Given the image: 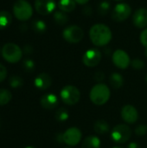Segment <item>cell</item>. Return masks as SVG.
<instances>
[{"label":"cell","instance_id":"6da1fadb","mask_svg":"<svg viewBox=\"0 0 147 148\" xmlns=\"http://www.w3.org/2000/svg\"><path fill=\"white\" fill-rule=\"evenodd\" d=\"M112 31L110 28L103 23H97L92 26L89 30V37L93 44L102 47L110 42L112 40Z\"/></svg>","mask_w":147,"mask_h":148},{"label":"cell","instance_id":"7a4b0ae2","mask_svg":"<svg viewBox=\"0 0 147 148\" xmlns=\"http://www.w3.org/2000/svg\"><path fill=\"white\" fill-rule=\"evenodd\" d=\"M111 96L110 88L104 83H98L95 84L90 90L89 98L91 101L97 105L101 106L106 104Z\"/></svg>","mask_w":147,"mask_h":148},{"label":"cell","instance_id":"3957f363","mask_svg":"<svg viewBox=\"0 0 147 148\" xmlns=\"http://www.w3.org/2000/svg\"><path fill=\"white\" fill-rule=\"evenodd\" d=\"M1 54L6 62L10 63H16L22 59L23 50L18 45L12 42H8L2 48Z\"/></svg>","mask_w":147,"mask_h":148},{"label":"cell","instance_id":"277c9868","mask_svg":"<svg viewBox=\"0 0 147 148\" xmlns=\"http://www.w3.org/2000/svg\"><path fill=\"white\" fill-rule=\"evenodd\" d=\"M13 13L20 21H27L33 15V9L26 0H17L13 5Z\"/></svg>","mask_w":147,"mask_h":148},{"label":"cell","instance_id":"5b68a950","mask_svg":"<svg viewBox=\"0 0 147 148\" xmlns=\"http://www.w3.org/2000/svg\"><path fill=\"white\" fill-rule=\"evenodd\" d=\"M60 95L62 101L66 105L69 106L75 105L81 98L80 90L73 85H67L63 87L61 90Z\"/></svg>","mask_w":147,"mask_h":148},{"label":"cell","instance_id":"8992f818","mask_svg":"<svg viewBox=\"0 0 147 148\" xmlns=\"http://www.w3.org/2000/svg\"><path fill=\"white\" fill-rule=\"evenodd\" d=\"M132 136L131 128L125 124H120L115 126L112 129L111 138L115 143L124 144L127 142Z\"/></svg>","mask_w":147,"mask_h":148},{"label":"cell","instance_id":"52a82bcc","mask_svg":"<svg viewBox=\"0 0 147 148\" xmlns=\"http://www.w3.org/2000/svg\"><path fill=\"white\" fill-rule=\"evenodd\" d=\"M62 36L65 39V41H67L68 42L77 43L82 40L84 36V31L80 26L70 25L63 29Z\"/></svg>","mask_w":147,"mask_h":148},{"label":"cell","instance_id":"ba28073f","mask_svg":"<svg viewBox=\"0 0 147 148\" xmlns=\"http://www.w3.org/2000/svg\"><path fill=\"white\" fill-rule=\"evenodd\" d=\"M132 13L131 6L126 3H120L115 5L112 11V17L116 22H123L127 19Z\"/></svg>","mask_w":147,"mask_h":148},{"label":"cell","instance_id":"9c48e42d","mask_svg":"<svg viewBox=\"0 0 147 148\" xmlns=\"http://www.w3.org/2000/svg\"><path fill=\"white\" fill-rule=\"evenodd\" d=\"M81 137L82 134L79 128L75 127H69L63 133V142L69 147H75L80 143Z\"/></svg>","mask_w":147,"mask_h":148},{"label":"cell","instance_id":"30bf717a","mask_svg":"<svg viewBox=\"0 0 147 148\" xmlns=\"http://www.w3.org/2000/svg\"><path fill=\"white\" fill-rule=\"evenodd\" d=\"M101 53L97 49H90L87 50L82 56V62L87 67H95L101 61Z\"/></svg>","mask_w":147,"mask_h":148},{"label":"cell","instance_id":"8fae6325","mask_svg":"<svg viewBox=\"0 0 147 148\" xmlns=\"http://www.w3.org/2000/svg\"><path fill=\"white\" fill-rule=\"evenodd\" d=\"M112 60L113 64L120 69H127L131 63V60L128 54L122 49L115 50L113 54Z\"/></svg>","mask_w":147,"mask_h":148},{"label":"cell","instance_id":"7c38bea8","mask_svg":"<svg viewBox=\"0 0 147 148\" xmlns=\"http://www.w3.org/2000/svg\"><path fill=\"white\" fill-rule=\"evenodd\" d=\"M55 0H36L35 8L37 13L42 16L49 15L52 13L55 9Z\"/></svg>","mask_w":147,"mask_h":148},{"label":"cell","instance_id":"4fadbf2b","mask_svg":"<svg viewBox=\"0 0 147 148\" xmlns=\"http://www.w3.org/2000/svg\"><path fill=\"white\" fill-rule=\"evenodd\" d=\"M121 117L127 124H134L139 119L138 110L133 105H126L121 109Z\"/></svg>","mask_w":147,"mask_h":148},{"label":"cell","instance_id":"5bb4252c","mask_svg":"<svg viewBox=\"0 0 147 148\" xmlns=\"http://www.w3.org/2000/svg\"><path fill=\"white\" fill-rule=\"evenodd\" d=\"M133 23L139 29H144L147 26V10L141 8L137 10L133 16Z\"/></svg>","mask_w":147,"mask_h":148},{"label":"cell","instance_id":"9a60e30c","mask_svg":"<svg viewBox=\"0 0 147 148\" xmlns=\"http://www.w3.org/2000/svg\"><path fill=\"white\" fill-rule=\"evenodd\" d=\"M58 103H59L58 97L54 94H46L42 95L40 100L41 106L48 110L55 108L58 106Z\"/></svg>","mask_w":147,"mask_h":148},{"label":"cell","instance_id":"2e32d148","mask_svg":"<svg viewBox=\"0 0 147 148\" xmlns=\"http://www.w3.org/2000/svg\"><path fill=\"white\" fill-rule=\"evenodd\" d=\"M52 83V79L49 75L46 73H41L39 74L34 81V84L36 88L41 90H46L48 89Z\"/></svg>","mask_w":147,"mask_h":148},{"label":"cell","instance_id":"e0dca14e","mask_svg":"<svg viewBox=\"0 0 147 148\" xmlns=\"http://www.w3.org/2000/svg\"><path fill=\"white\" fill-rule=\"evenodd\" d=\"M81 148H101V140L95 135H90L84 139Z\"/></svg>","mask_w":147,"mask_h":148},{"label":"cell","instance_id":"ac0fdd59","mask_svg":"<svg viewBox=\"0 0 147 148\" xmlns=\"http://www.w3.org/2000/svg\"><path fill=\"white\" fill-rule=\"evenodd\" d=\"M94 130L97 134L100 135H103L106 134L109 132L110 130V127L108 125V123L104 121V120H98L95 121L94 125Z\"/></svg>","mask_w":147,"mask_h":148},{"label":"cell","instance_id":"d6986e66","mask_svg":"<svg viewBox=\"0 0 147 148\" xmlns=\"http://www.w3.org/2000/svg\"><path fill=\"white\" fill-rule=\"evenodd\" d=\"M75 4L76 2L75 0H59L58 2L59 9L65 13L73 11L75 8Z\"/></svg>","mask_w":147,"mask_h":148},{"label":"cell","instance_id":"ffe728a7","mask_svg":"<svg viewBox=\"0 0 147 148\" xmlns=\"http://www.w3.org/2000/svg\"><path fill=\"white\" fill-rule=\"evenodd\" d=\"M12 22V16L7 10L0 11V29L7 28Z\"/></svg>","mask_w":147,"mask_h":148},{"label":"cell","instance_id":"44dd1931","mask_svg":"<svg viewBox=\"0 0 147 148\" xmlns=\"http://www.w3.org/2000/svg\"><path fill=\"white\" fill-rule=\"evenodd\" d=\"M109 82L113 88H120L124 85V78L119 73H113L110 75Z\"/></svg>","mask_w":147,"mask_h":148},{"label":"cell","instance_id":"7402d4cb","mask_svg":"<svg viewBox=\"0 0 147 148\" xmlns=\"http://www.w3.org/2000/svg\"><path fill=\"white\" fill-rule=\"evenodd\" d=\"M12 99V95L10 90L5 88H0V106L8 104Z\"/></svg>","mask_w":147,"mask_h":148},{"label":"cell","instance_id":"603a6c76","mask_svg":"<svg viewBox=\"0 0 147 148\" xmlns=\"http://www.w3.org/2000/svg\"><path fill=\"white\" fill-rule=\"evenodd\" d=\"M54 19L55 21V23L59 25H63L65 24L68 20V17L67 16V14L62 10H59V11H55L54 13Z\"/></svg>","mask_w":147,"mask_h":148},{"label":"cell","instance_id":"cb8c5ba5","mask_svg":"<svg viewBox=\"0 0 147 148\" xmlns=\"http://www.w3.org/2000/svg\"><path fill=\"white\" fill-rule=\"evenodd\" d=\"M32 29L35 32H36L38 34H42L46 30L47 25L43 21L36 19V20L33 21V23H32Z\"/></svg>","mask_w":147,"mask_h":148},{"label":"cell","instance_id":"d4e9b609","mask_svg":"<svg viewBox=\"0 0 147 148\" xmlns=\"http://www.w3.org/2000/svg\"><path fill=\"white\" fill-rule=\"evenodd\" d=\"M55 117V119H56L57 121H59V122H64V121H66L69 118V113H68V111L66 108H59L56 111Z\"/></svg>","mask_w":147,"mask_h":148},{"label":"cell","instance_id":"484cf974","mask_svg":"<svg viewBox=\"0 0 147 148\" xmlns=\"http://www.w3.org/2000/svg\"><path fill=\"white\" fill-rule=\"evenodd\" d=\"M9 83L10 86L13 88H21L23 84V79L18 76V75H13L10 78L9 80Z\"/></svg>","mask_w":147,"mask_h":148},{"label":"cell","instance_id":"4316f807","mask_svg":"<svg viewBox=\"0 0 147 148\" xmlns=\"http://www.w3.org/2000/svg\"><path fill=\"white\" fill-rule=\"evenodd\" d=\"M110 10V4L107 1H103L101 2L100 4H99V7H98V10L99 12L101 14V15H106Z\"/></svg>","mask_w":147,"mask_h":148},{"label":"cell","instance_id":"83f0119b","mask_svg":"<svg viewBox=\"0 0 147 148\" xmlns=\"http://www.w3.org/2000/svg\"><path fill=\"white\" fill-rule=\"evenodd\" d=\"M23 65V69H24L27 72H31V71H33L34 69H35V62H34L32 60H30V59H26V60H24Z\"/></svg>","mask_w":147,"mask_h":148},{"label":"cell","instance_id":"f1b7e54d","mask_svg":"<svg viewBox=\"0 0 147 148\" xmlns=\"http://www.w3.org/2000/svg\"><path fill=\"white\" fill-rule=\"evenodd\" d=\"M135 134L139 136H144L147 134V126L146 125H139L135 128Z\"/></svg>","mask_w":147,"mask_h":148},{"label":"cell","instance_id":"f546056e","mask_svg":"<svg viewBox=\"0 0 147 148\" xmlns=\"http://www.w3.org/2000/svg\"><path fill=\"white\" fill-rule=\"evenodd\" d=\"M139 40H140V42L142 43V45L146 48V55H147V29H144L141 32Z\"/></svg>","mask_w":147,"mask_h":148},{"label":"cell","instance_id":"4dcf8cb0","mask_svg":"<svg viewBox=\"0 0 147 148\" xmlns=\"http://www.w3.org/2000/svg\"><path fill=\"white\" fill-rule=\"evenodd\" d=\"M132 66L135 69H141L144 67V62L139 59H134L132 62Z\"/></svg>","mask_w":147,"mask_h":148},{"label":"cell","instance_id":"1f68e13d","mask_svg":"<svg viewBox=\"0 0 147 148\" xmlns=\"http://www.w3.org/2000/svg\"><path fill=\"white\" fill-rule=\"evenodd\" d=\"M6 77H7V69L2 63H0V83L3 82L6 79Z\"/></svg>","mask_w":147,"mask_h":148},{"label":"cell","instance_id":"d6a6232c","mask_svg":"<svg viewBox=\"0 0 147 148\" xmlns=\"http://www.w3.org/2000/svg\"><path fill=\"white\" fill-rule=\"evenodd\" d=\"M104 77H105V75H104V74L101 71H98L95 74V75H94V79L96 81H98V82H101L104 79Z\"/></svg>","mask_w":147,"mask_h":148},{"label":"cell","instance_id":"836d02e7","mask_svg":"<svg viewBox=\"0 0 147 148\" xmlns=\"http://www.w3.org/2000/svg\"><path fill=\"white\" fill-rule=\"evenodd\" d=\"M23 51H24V53L29 55L33 51V49H32V47L30 45H25L24 48H23Z\"/></svg>","mask_w":147,"mask_h":148},{"label":"cell","instance_id":"e575fe53","mask_svg":"<svg viewBox=\"0 0 147 148\" xmlns=\"http://www.w3.org/2000/svg\"><path fill=\"white\" fill-rule=\"evenodd\" d=\"M127 148H140V146L136 142H131L130 144H128Z\"/></svg>","mask_w":147,"mask_h":148},{"label":"cell","instance_id":"d590c367","mask_svg":"<svg viewBox=\"0 0 147 148\" xmlns=\"http://www.w3.org/2000/svg\"><path fill=\"white\" fill-rule=\"evenodd\" d=\"M75 1L79 4H86L89 0H75Z\"/></svg>","mask_w":147,"mask_h":148},{"label":"cell","instance_id":"8d00e7d4","mask_svg":"<svg viewBox=\"0 0 147 148\" xmlns=\"http://www.w3.org/2000/svg\"><path fill=\"white\" fill-rule=\"evenodd\" d=\"M25 148H36V147H26Z\"/></svg>","mask_w":147,"mask_h":148},{"label":"cell","instance_id":"74e56055","mask_svg":"<svg viewBox=\"0 0 147 148\" xmlns=\"http://www.w3.org/2000/svg\"><path fill=\"white\" fill-rule=\"evenodd\" d=\"M113 148H123V147H113Z\"/></svg>","mask_w":147,"mask_h":148},{"label":"cell","instance_id":"f35d334b","mask_svg":"<svg viewBox=\"0 0 147 148\" xmlns=\"http://www.w3.org/2000/svg\"><path fill=\"white\" fill-rule=\"evenodd\" d=\"M116 1H123V0H116Z\"/></svg>","mask_w":147,"mask_h":148},{"label":"cell","instance_id":"ab89813d","mask_svg":"<svg viewBox=\"0 0 147 148\" xmlns=\"http://www.w3.org/2000/svg\"><path fill=\"white\" fill-rule=\"evenodd\" d=\"M146 82H147V75H146Z\"/></svg>","mask_w":147,"mask_h":148},{"label":"cell","instance_id":"60d3db41","mask_svg":"<svg viewBox=\"0 0 147 148\" xmlns=\"http://www.w3.org/2000/svg\"><path fill=\"white\" fill-rule=\"evenodd\" d=\"M65 148H71V147H65Z\"/></svg>","mask_w":147,"mask_h":148}]
</instances>
